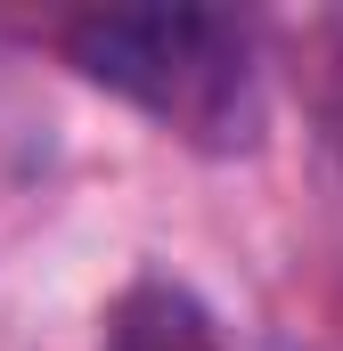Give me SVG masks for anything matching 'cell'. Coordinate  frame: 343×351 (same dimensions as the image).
Here are the masks:
<instances>
[{
    "label": "cell",
    "mask_w": 343,
    "mask_h": 351,
    "mask_svg": "<svg viewBox=\"0 0 343 351\" xmlns=\"http://www.w3.org/2000/svg\"><path fill=\"white\" fill-rule=\"evenodd\" d=\"M66 58L98 90L147 106L188 147H254L261 131V82L254 49L213 8H98L66 25Z\"/></svg>",
    "instance_id": "1"
},
{
    "label": "cell",
    "mask_w": 343,
    "mask_h": 351,
    "mask_svg": "<svg viewBox=\"0 0 343 351\" xmlns=\"http://www.w3.org/2000/svg\"><path fill=\"white\" fill-rule=\"evenodd\" d=\"M98 351H221V327H213V311H204L188 286L139 278V286L115 294Z\"/></svg>",
    "instance_id": "2"
}]
</instances>
